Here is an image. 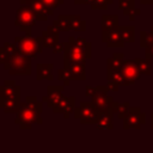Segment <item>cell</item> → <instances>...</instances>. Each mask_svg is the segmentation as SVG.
Wrapping results in <instances>:
<instances>
[{
    "instance_id": "obj_18",
    "label": "cell",
    "mask_w": 153,
    "mask_h": 153,
    "mask_svg": "<svg viewBox=\"0 0 153 153\" xmlns=\"http://www.w3.org/2000/svg\"><path fill=\"white\" fill-rule=\"evenodd\" d=\"M118 8L130 20H134L141 13V11L135 7V0H118Z\"/></svg>"
},
{
    "instance_id": "obj_21",
    "label": "cell",
    "mask_w": 153,
    "mask_h": 153,
    "mask_svg": "<svg viewBox=\"0 0 153 153\" xmlns=\"http://www.w3.org/2000/svg\"><path fill=\"white\" fill-rule=\"evenodd\" d=\"M120 26L118 24V16L110 14V16H102V32L110 31L114 29H117Z\"/></svg>"
},
{
    "instance_id": "obj_32",
    "label": "cell",
    "mask_w": 153,
    "mask_h": 153,
    "mask_svg": "<svg viewBox=\"0 0 153 153\" xmlns=\"http://www.w3.org/2000/svg\"><path fill=\"white\" fill-rule=\"evenodd\" d=\"M145 55H146V57L149 59V60L153 59V42L145 49Z\"/></svg>"
},
{
    "instance_id": "obj_22",
    "label": "cell",
    "mask_w": 153,
    "mask_h": 153,
    "mask_svg": "<svg viewBox=\"0 0 153 153\" xmlns=\"http://www.w3.org/2000/svg\"><path fill=\"white\" fill-rule=\"evenodd\" d=\"M69 26L71 30H74L76 32L86 31V22L78 14H69Z\"/></svg>"
},
{
    "instance_id": "obj_11",
    "label": "cell",
    "mask_w": 153,
    "mask_h": 153,
    "mask_svg": "<svg viewBox=\"0 0 153 153\" xmlns=\"http://www.w3.org/2000/svg\"><path fill=\"white\" fill-rule=\"evenodd\" d=\"M75 109V97L74 96H63L59 103L53 108L54 114H61L66 120L71 117L72 112Z\"/></svg>"
},
{
    "instance_id": "obj_1",
    "label": "cell",
    "mask_w": 153,
    "mask_h": 153,
    "mask_svg": "<svg viewBox=\"0 0 153 153\" xmlns=\"http://www.w3.org/2000/svg\"><path fill=\"white\" fill-rule=\"evenodd\" d=\"M42 102L37 100L35 96H27L22 102L18 112L16 114L14 123L22 130H29L33 124H42Z\"/></svg>"
},
{
    "instance_id": "obj_12",
    "label": "cell",
    "mask_w": 153,
    "mask_h": 153,
    "mask_svg": "<svg viewBox=\"0 0 153 153\" xmlns=\"http://www.w3.org/2000/svg\"><path fill=\"white\" fill-rule=\"evenodd\" d=\"M63 68L71 74L74 81H84L86 79V68L84 63L63 59Z\"/></svg>"
},
{
    "instance_id": "obj_26",
    "label": "cell",
    "mask_w": 153,
    "mask_h": 153,
    "mask_svg": "<svg viewBox=\"0 0 153 153\" xmlns=\"http://www.w3.org/2000/svg\"><path fill=\"white\" fill-rule=\"evenodd\" d=\"M136 65H137V68L140 71L141 74H145V75H151L152 73V66H151V60L145 57V59H134Z\"/></svg>"
},
{
    "instance_id": "obj_19",
    "label": "cell",
    "mask_w": 153,
    "mask_h": 153,
    "mask_svg": "<svg viewBox=\"0 0 153 153\" xmlns=\"http://www.w3.org/2000/svg\"><path fill=\"white\" fill-rule=\"evenodd\" d=\"M53 69L54 65L53 63H37L36 65V79L37 80H53Z\"/></svg>"
},
{
    "instance_id": "obj_39",
    "label": "cell",
    "mask_w": 153,
    "mask_h": 153,
    "mask_svg": "<svg viewBox=\"0 0 153 153\" xmlns=\"http://www.w3.org/2000/svg\"><path fill=\"white\" fill-rule=\"evenodd\" d=\"M149 32H151V33L153 35V26H151V31H149Z\"/></svg>"
},
{
    "instance_id": "obj_17",
    "label": "cell",
    "mask_w": 153,
    "mask_h": 153,
    "mask_svg": "<svg viewBox=\"0 0 153 153\" xmlns=\"http://www.w3.org/2000/svg\"><path fill=\"white\" fill-rule=\"evenodd\" d=\"M32 11H33V14H35V18L36 20L38 22H47V19L54 14V11L49 10L45 5H43L39 0H33L31 4H30Z\"/></svg>"
},
{
    "instance_id": "obj_25",
    "label": "cell",
    "mask_w": 153,
    "mask_h": 153,
    "mask_svg": "<svg viewBox=\"0 0 153 153\" xmlns=\"http://www.w3.org/2000/svg\"><path fill=\"white\" fill-rule=\"evenodd\" d=\"M120 33L126 42H134L135 41V26L134 25H120L118 26Z\"/></svg>"
},
{
    "instance_id": "obj_4",
    "label": "cell",
    "mask_w": 153,
    "mask_h": 153,
    "mask_svg": "<svg viewBox=\"0 0 153 153\" xmlns=\"http://www.w3.org/2000/svg\"><path fill=\"white\" fill-rule=\"evenodd\" d=\"M109 88L108 86H103V85H98V86H90L87 85L85 87V96L86 97H91V102L96 105V108L100 111H109L111 110L112 103L115 102L114 98L109 94Z\"/></svg>"
},
{
    "instance_id": "obj_6",
    "label": "cell",
    "mask_w": 153,
    "mask_h": 153,
    "mask_svg": "<svg viewBox=\"0 0 153 153\" xmlns=\"http://www.w3.org/2000/svg\"><path fill=\"white\" fill-rule=\"evenodd\" d=\"M14 25L19 27V30L24 32L25 36L31 37V30L36 25V18L30 5H22L16 11Z\"/></svg>"
},
{
    "instance_id": "obj_15",
    "label": "cell",
    "mask_w": 153,
    "mask_h": 153,
    "mask_svg": "<svg viewBox=\"0 0 153 153\" xmlns=\"http://www.w3.org/2000/svg\"><path fill=\"white\" fill-rule=\"evenodd\" d=\"M102 42L106 44L109 48H123L124 47V41L120 33L118 27L102 32Z\"/></svg>"
},
{
    "instance_id": "obj_9",
    "label": "cell",
    "mask_w": 153,
    "mask_h": 153,
    "mask_svg": "<svg viewBox=\"0 0 153 153\" xmlns=\"http://www.w3.org/2000/svg\"><path fill=\"white\" fill-rule=\"evenodd\" d=\"M146 123V114L137 106H130L123 117V128L126 130L135 129L139 130L142 124Z\"/></svg>"
},
{
    "instance_id": "obj_37",
    "label": "cell",
    "mask_w": 153,
    "mask_h": 153,
    "mask_svg": "<svg viewBox=\"0 0 153 153\" xmlns=\"http://www.w3.org/2000/svg\"><path fill=\"white\" fill-rule=\"evenodd\" d=\"M151 129L153 130V112L151 114Z\"/></svg>"
},
{
    "instance_id": "obj_35",
    "label": "cell",
    "mask_w": 153,
    "mask_h": 153,
    "mask_svg": "<svg viewBox=\"0 0 153 153\" xmlns=\"http://www.w3.org/2000/svg\"><path fill=\"white\" fill-rule=\"evenodd\" d=\"M140 2L142 5H147V4H153V0H140Z\"/></svg>"
},
{
    "instance_id": "obj_27",
    "label": "cell",
    "mask_w": 153,
    "mask_h": 153,
    "mask_svg": "<svg viewBox=\"0 0 153 153\" xmlns=\"http://www.w3.org/2000/svg\"><path fill=\"white\" fill-rule=\"evenodd\" d=\"M152 42H153V35L151 32H146V31L140 32V47L142 49H146Z\"/></svg>"
},
{
    "instance_id": "obj_16",
    "label": "cell",
    "mask_w": 153,
    "mask_h": 153,
    "mask_svg": "<svg viewBox=\"0 0 153 153\" xmlns=\"http://www.w3.org/2000/svg\"><path fill=\"white\" fill-rule=\"evenodd\" d=\"M41 38H42V45H43V48L54 49L59 44V31L53 25H49L47 27V30L42 32Z\"/></svg>"
},
{
    "instance_id": "obj_14",
    "label": "cell",
    "mask_w": 153,
    "mask_h": 153,
    "mask_svg": "<svg viewBox=\"0 0 153 153\" xmlns=\"http://www.w3.org/2000/svg\"><path fill=\"white\" fill-rule=\"evenodd\" d=\"M122 72L129 85L135 84L141 76V73L137 68L135 60H124L122 62Z\"/></svg>"
},
{
    "instance_id": "obj_24",
    "label": "cell",
    "mask_w": 153,
    "mask_h": 153,
    "mask_svg": "<svg viewBox=\"0 0 153 153\" xmlns=\"http://www.w3.org/2000/svg\"><path fill=\"white\" fill-rule=\"evenodd\" d=\"M129 108H130L129 102H114L112 106H111V112L114 115H116L117 118L123 120V117L126 116Z\"/></svg>"
},
{
    "instance_id": "obj_2",
    "label": "cell",
    "mask_w": 153,
    "mask_h": 153,
    "mask_svg": "<svg viewBox=\"0 0 153 153\" xmlns=\"http://www.w3.org/2000/svg\"><path fill=\"white\" fill-rule=\"evenodd\" d=\"M4 48L10 54V61L2 66L4 69H6L11 75H30L32 73L31 57L23 55L13 43L5 42Z\"/></svg>"
},
{
    "instance_id": "obj_8",
    "label": "cell",
    "mask_w": 153,
    "mask_h": 153,
    "mask_svg": "<svg viewBox=\"0 0 153 153\" xmlns=\"http://www.w3.org/2000/svg\"><path fill=\"white\" fill-rule=\"evenodd\" d=\"M100 111L92 102H81L79 106L74 109V117L80 121L81 124H96L100 117Z\"/></svg>"
},
{
    "instance_id": "obj_28",
    "label": "cell",
    "mask_w": 153,
    "mask_h": 153,
    "mask_svg": "<svg viewBox=\"0 0 153 153\" xmlns=\"http://www.w3.org/2000/svg\"><path fill=\"white\" fill-rule=\"evenodd\" d=\"M57 79L60 81H62V85L63 86H68L72 81V76L71 74L65 69V68H60L59 72H57Z\"/></svg>"
},
{
    "instance_id": "obj_30",
    "label": "cell",
    "mask_w": 153,
    "mask_h": 153,
    "mask_svg": "<svg viewBox=\"0 0 153 153\" xmlns=\"http://www.w3.org/2000/svg\"><path fill=\"white\" fill-rule=\"evenodd\" d=\"M39 1H41L43 5H45L49 10L54 11V10L57 8L60 5H62L65 0H39Z\"/></svg>"
},
{
    "instance_id": "obj_33",
    "label": "cell",
    "mask_w": 153,
    "mask_h": 153,
    "mask_svg": "<svg viewBox=\"0 0 153 153\" xmlns=\"http://www.w3.org/2000/svg\"><path fill=\"white\" fill-rule=\"evenodd\" d=\"M53 51L55 53V54H59V53H62L63 51V43H59L54 49H53Z\"/></svg>"
},
{
    "instance_id": "obj_13",
    "label": "cell",
    "mask_w": 153,
    "mask_h": 153,
    "mask_svg": "<svg viewBox=\"0 0 153 153\" xmlns=\"http://www.w3.org/2000/svg\"><path fill=\"white\" fill-rule=\"evenodd\" d=\"M63 85H49L47 87V94L42 97V103H47L48 108L53 109L63 97Z\"/></svg>"
},
{
    "instance_id": "obj_7",
    "label": "cell",
    "mask_w": 153,
    "mask_h": 153,
    "mask_svg": "<svg viewBox=\"0 0 153 153\" xmlns=\"http://www.w3.org/2000/svg\"><path fill=\"white\" fill-rule=\"evenodd\" d=\"M14 44L18 48V50L31 59L37 57L43 49L42 45V38L39 37H27V36H16L14 37Z\"/></svg>"
},
{
    "instance_id": "obj_34",
    "label": "cell",
    "mask_w": 153,
    "mask_h": 153,
    "mask_svg": "<svg viewBox=\"0 0 153 153\" xmlns=\"http://www.w3.org/2000/svg\"><path fill=\"white\" fill-rule=\"evenodd\" d=\"M32 1H33V0H19L20 5H30Z\"/></svg>"
},
{
    "instance_id": "obj_23",
    "label": "cell",
    "mask_w": 153,
    "mask_h": 153,
    "mask_svg": "<svg viewBox=\"0 0 153 153\" xmlns=\"http://www.w3.org/2000/svg\"><path fill=\"white\" fill-rule=\"evenodd\" d=\"M53 26L59 31V32H68L71 31L69 26V16L60 14L55 20H53Z\"/></svg>"
},
{
    "instance_id": "obj_36",
    "label": "cell",
    "mask_w": 153,
    "mask_h": 153,
    "mask_svg": "<svg viewBox=\"0 0 153 153\" xmlns=\"http://www.w3.org/2000/svg\"><path fill=\"white\" fill-rule=\"evenodd\" d=\"M92 1H93V0H81L79 5H82V4H88V5H91V4H92Z\"/></svg>"
},
{
    "instance_id": "obj_20",
    "label": "cell",
    "mask_w": 153,
    "mask_h": 153,
    "mask_svg": "<svg viewBox=\"0 0 153 153\" xmlns=\"http://www.w3.org/2000/svg\"><path fill=\"white\" fill-rule=\"evenodd\" d=\"M112 117H114V114L111 112V110L102 112V114H100V117H99V120H98V122L94 124L96 128H97L98 130H111V129L114 128Z\"/></svg>"
},
{
    "instance_id": "obj_31",
    "label": "cell",
    "mask_w": 153,
    "mask_h": 153,
    "mask_svg": "<svg viewBox=\"0 0 153 153\" xmlns=\"http://www.w3.org/2000/svg\"><path fill=\"white\" fill-rule=\"evenodd\" d=\"M8 61H10V54L2 45L0 47V65L5 66L6 63H8Z\"/></svg>"
},
{
    "instance_id": "obj_5",
    "label": "cell",
    "mask_w": 153,
    "mask_h": 153,
    "mask_svg": "<svg viewBox=\"0 0 153 153\" xmlns=\"http://www.w3.org/2000/svg\"><path fill=\"white\" fill-rule=\"evenodd\" d=\"M124 61V54L123 53H114L111 57L108 59V66H106V79L108 82L115 84L118 87L120 86H128V81L124 78V74L122 72V62Z\"/></svg>"
},
{
    "instance_id": "obj_10",
    "label": "cell",
    "mask_w": 153,
    "mask_h": 153,
    "mask_svg": "<svg viewBox=\"0 0 153 153\" xmlns=\"http://www.w3.org/2000/svg\"><path fill=\"white\" fill-rule=\"evenodd\" d=\"M63 59L75 61L79 63H86V55L82 49L75 43V37L71 36L67 42H63Z\"/></svg>"
},
{
    "instance_id": "obj_3",
    "label": "cell",
    "mask_w": 153,
    "mask_h": 153,
    "mask_svg": "<svg viewBox=\"0 0 153 153\" xmlns=\"http://www.w3.org/2000/svg\"><path fill=\"white\" fill-rule=\"evenodd\" d=\"M20 104V86L13 80H5L0 85V109L6 114H17Z\"/></svg>"
},
{
    "instance_id": "obj_38",
    "label": "cell",
    "mask_w": 153,
    "mask_h": 153,
    "mask_svg": "<svg viewBox=\"0 0 153 153\" xmlns=\"http://www.w3.org/2000/svg\"><path fill=\"white\" fill-rule=\"evenodd\" d=\"M73 1H74V2H75V4H76V5H79V4H80V1H81V0H73Z\"/></svg>"
},
{
    "instance_id": "obj_29",
    "label": "cell",
    "mask_w": 153,
    "mask_h": 153,
    "mask_svg": "<svg viewBox=\"0 0 153 153\" xmlns=\"http://www.w3.org/2000/svg\"><path fill=\"white\" fill-rule=\"evenodd\" d=\"M114 0H93L91 4L92 10H106L109 5H111Z\"/></svg>"
}]
</instances>
